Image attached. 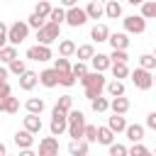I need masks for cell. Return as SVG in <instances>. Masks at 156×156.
Masks as SVG:
<instances>
[{"mask_svg":"<svg viewBox=\"0 0 156 156\" xmlns=\"http://www.w3.org/2000/svg\"><path fill=\"white\" fill-rule=\"evenodd\" d=\"M80 83H83V88H85V98L93 102L95 98H102V90H105V85H107V80H105V76L102 73H90L88 71V76H83L80 78Z\"/></svg>","mask_w":156,"mask_h":156,"instance_id":"1","label":"cell"},{"mask_svg":"<svg viewBox=\"0 0 156 156\" xmlns=\"http://www.w3.org/2000/svg\"><path fill=\"white\" fill-rule=\"evenodd\" d=\"M85 132V115L80 110H71L68 112V136L71 141H80Z\"/></svg>","mask_w":156,"mask_h":156,"instance_id":"2","label":"cell"},{"mask_svg":"<svg viewBox=\"0 0 156 156\" xmlns=\"http://www.w3.org/2000/svg\"><path fill=\"white\" fill-rule=\"evenodd\" d=\"M27 34H29L27 22H24V20H17V22H12V24L7 27V44L17 49V44H22V41L27 39Z\"/></svg>","mask_w":156,"mask_h":156,"instance_id":"3","label":"cell"},{"mask_svg":"<svg viewBox=\"0 0 156 156\" xmlns=\"http://www.w3.org/2000/svg\"><path fill=\"white\" fill-rule=\"evenodd\" d=\"M58 34H61V27L54 24V22H46V24L37 32V41H39V46H51V44L58 39Z\"/></svg>","mask_w":156,"mask_h":156,"instance_id":"4","label":"cell"},{"mask_svg":"<svg viewBox=\"0 0 156 156\" xmlns=\"http://www.w3.org/2000/svg\"><path fill=\"white\" fill-rule=\"evenodd\" d=\"M49 129H51V136H61L63 132H68V115L54 107L51 110V124H49Z\"/></svg>","mask_w":156,"mask_h":156,"instance_id":"5","label":"cell"},{"mask_svg":"<svg viewBox=\"0 0 156 156\" xmlns=\"http://www.w3.org/2000/svg\"><path fill=\"white\" fill-rule=\"evenodd\" d=\"M124 24V34H144L146 32V20L141 15H127L122 20Z\"/></svg>","mask_w":156,"mask_h":156,"instance_id":"6","label":"cell"},{"mask_svg":"<svg viewBox=\"0 0 156 156\" xmlns=\"http://www.w3.org/2000/svg\"><path fill=\"white\" fill-rule=\"evenodd\" d=\"M88 22V15H85V10L83 7H71V10H66V24L68 27H83Z\"/></svg>","mask_w":156,"mask_h":156,"instance_id":"7","label":"cell"},{"mask_svg":"<svg viewBox=\"0 0 156 156\" xmlns=\"http://www.w3.org/2000/svg\"><path fill=\"white\" fill-rule=\"evenodd\" d=\"M132 83H134L139 90H149V88L154 85V78H151L149 71H144V68H134V71H132Z\"/></svg>","mask_w":156,"mask_h":156,"instance_id":"8","label":"cell"},{"mask_svg":"<svg viewBox=\"0 0 156 156\" xmlns=\"http://www.w3.org/2000/svg\"><path fill=\"white\" fill-rule=\"evenodd\" d=\"M27 58L29 61H49V58H54V54H51V49L49 46H39V44H34V46H29L27 49Z\"/></svg>","mask_w":156,"mask_h":156,"instance_id":"9","label":"cell"},{"mask_svg":"<svg viewBox=\"0 0 156 156\" xmlns=\"http://www.w3.org/2000/svg\"><path fill=\"white\" fill-rule=\"evenodd\" d=\"M58 154V139L56 136H44L39 141V154L37 156H54Z\"/></svg>","mask_w":156,"mask_h":156,"instance_id":"10","label":"cell"},{"mask_svg":"<svg viewBox=\"0 0 156 156\" xmlns=\"http://www.w3.org/2000/svg\"><path fill=\"white\" fill-rule=\"evenodd\" d=\"M110 46H112V51H127V46H129V37L124 34V32H110Z\"/></svg>","mask_w":156,"mask_h":156,"instance_id":"11","label":"cell"},{"mask_svg":"<svg viewBox=\"0 0 156 156\" xmlns=\"http://www.w3.org/2000/svg\"><path fill=\"white\" fill-rule=\"evenodd\" d=\"M37 83H39V73H34V71H29V68L20 76V88H22V90H27V93H29V90H34V85H37Z\"/></svg>","mask_w":156,"mask_h":156,"instance_id":"12","label":"cell"},{"mask_svg":"<svg viewBox=\"0 0 156 156\" xmlns=\"http://www.w3.org/2000/svg\"><path fill=\"white\" fill-rule=\"evenodd\" d=\"M90 66H93L95 73H102V71H107L112 63H110V56H107V54H95V56L90 58Z\"/></svg>","mask_w":156,"mask_h":156,"instance_id":"13","label":"cell"},{"mask_svg":"<svg viewBox=\"0 0 156 156\" xmlns=\"http://www.w3.org/2000/svg\"><path fill=\"white\" fill-rule=\"evenodd\" d=\"M39 83H41L44 88H56V85H58V73H56L54 68H46V71L39 73Z\"/></svg>","mask_w":156,"mask_h":156,"instance_id":"14","label":"cell"},{"mask_svg":"<svg viewBox=\"0 0 156 156\" xmlns=\"http://www.w3.org/2000/svg\"><path fill=\"white\" fill-rule=\"evenodd\" d=\"M110 110H112V115L124 117V115L129 112V100H127V98H112V100H110Z\"/></svg>","mask_w":156,"mask_h":156,"instance_id":"15","label":"cell"},{"mask_svg":"<svg viewBox=\"0 0 156 156\" xmlns=\"http://www.w3.org/2000/svg\"><path fill=\"white\" fill-rule=\"evenodd\" d=\"M85 15H88V20H100L102 15H105V5L102 2H98V0H93V2H88L85 7Z\"/></svg>","mask_w":156,"mask_h":156,"instance_id":"16","label":"cell"},{"mask_svg":"<svg viewBox=\"0 0 156 156\" xmlns=\"http://www.w3.org/2000/svg\"><path fill=\"white\" fill-rule=\"evenodd\" d=\"M24 132L39 134V132H41V117H39V115H27V117H24Z\"/></svg>","mask_w":156,"mask_h":156,"instance_id":"17","label":"cell"},{"mask_svg":"<svg viewBox=\"0 0 156 156\" xmlns=\"http://www.w3.org/2000/svg\"><path fill=\"white\" fill-rule=\"evenodd\" d=\"M124 134H127V139H129V141L141 144V139H144V127H141V124H127Z\"/></svg>","mask_w":156,"mask_h":156,"instance_id":"18","label":"cell"},{"mask_svg":"<svg viewBox=\"0 0 156 156\" xmlns=\"http://www.w3.org/2000/svg\"><path fill=\"white\" fill-rule=\"evenodd\" d=\"M90 39L93 41H107L110 39V29H107V24H95L93 29H90Z\"/></svg>","mask_w":156,"mask_h":156,"instance_id":"19","label":"cell"},{"mask_svg":"<svg viewBox=\"0 0 156 156\" xmlns=\"http://www.w3.org/2000/svg\"><path fill=\"white\" fill-rule=\"evenodd\" d=\"M15 144L20 146V151H22V149H32V144H34V134H29V132L22 129V132L15 134Z\"/></svg>","mask_w":156,"mask_h":156,"instance_id":"20","label":"cell"},{"mask_svg":"<svg viewBox=\"0 0 156 156\" xmlns=\"http://www.w3.org/2000/svg\"><path fill=\"white\" fill-rule=\"evenodd\" d=\"M76 49H78V46H76V41H71V39H61V41H58V56H61V58L73 56Z\"/></svg>","mask_w":156,"mask_h":156,"instance_id":"21","label":"cell"},{"mask_svg":"<svg viewBox=\"0 0 156 156\" xmlns=\"http://www.w3.org/2000/svg\"><path fill=\"white\" fill-rule=\"evenodd\" d=\"M107 129H110L112 134L124 132V129H127V119H124V117H119V115H112V117L107 119Z\"/></svg>","mask_w":156,"mask_h":156,"instance_id":"22","label":"cell"},{"mask_svg":"<svg viewBox=\"0 0 156 156\" xmlns=\"http://www.w3.org/2000/svg\"><path fill=\"white\" fill-rule=\"evenodd\" d=\"M105 90H107L110 98H124V83L122 80H110L105 85Z\"/></svg>","mask_w":156,"mask_h":156,"instance_id":"23","label":"cell"},{"mask_svg":"<svg viewBox=\"0 0 156 156\" xmlns=\"http://www.w3.org/2000/svg\"><path fill=\"white\" fill-rule=\"evenodd\" d=\"M24 107H27V115H41L46 105H44V100H41V98H29Z\"/></svg>","mask_w":156,"mask_h":156,"instance_id":"24","label":"cell"},{"mask_svg":"<svg viewBox=\"0 0 156 156\" xmlns=\"http://www.w3.org/2000/svg\"><path fill=\"white\" fill-rule=\"evenodd\" d=\"M68 154H71V156H88V141H85V139L71 141V144H68Z\"/></svg>","mask_w":156,"mask_h":156,"instance_id":"25","label":"cell"},{"mask_svg":"<svg viewBox=\"0 0 156 156\" xmlns=\"http://www.w3.org/2000/svg\"><path fill=\"white\" fill-rule=\"evenodd\" d=\"M76 56H78V61H80V63L90 61V58L95 56V49H93V44H83V46H78V49H76Z\"/></svg>","mask_w":156,"mask_h":156,"instance_id":"26","label":"cell"},{"mask_svg":"<svg viewBox=\"0 0 156 156\" xmlns=\"http://www.w3.org/2000/svg\"><path fill=\"white\" fill-rule=\"evenodd\" d=\"M105 15H107L110 20H117V17H122V5H119L117 0H110V2L105 5Z\"/></svg>","mask_w":156,"mask_h":156,"instance_id":"27","label":"cell"},{"mask_svg":"<svg viewBox=\"0 0 156 156\" xmlns=\"http://www.w3.org/2000/svg\"><path fill=\"white\" fill-rule=\"evenodd\" d=\"M110 71H112V80H122V78H127V76H129L127 63H112V66H110Z\"/></svg>","mask_w":156,"mask_h":156,"instance_id":"28","label":"cell"},{"mask_svg":"<svg viewBox=\"0 0 156 156\" xmlns=\"http://www.w3.org/2000/svg\"><path fill=\"white\" fill-rule=\"evenodd\" d=\"M98 144H105V146L115 144V134L107 127H98Z\"/></svg>","mask_w":156,"mask_h":156,"instance_id":"29","label":"cell"},{"mask_svg":"<svg viewBox=\"0 0 156 156\" xmlns=\"http://www.w3.org/2000/svg\"><path fill=\"white\" fill-rule=\"evenodd\" d=\"M15 58H17V49H15V46H10V44H7V46H2V49H0V61H2V63H7V66H10Z\"/></svg>","mask_w":156,"mask_h":156,"instance_id":"30","label":"cell"},{"mask_svg":"<svg viewBox=\"0 0 156 156\" xmlns=\"http://www.w3.org/2000/svg\"><path fill=\"white\" fill-rule=\"evenodd\" d=\"M141 17L144 20H156V0H149V2H141Z\"/></svg>","mask_w":156,"mask_h":156,"instance_id":"31","label":"cell"},{"mask_svg":"<svg viewBox=\"0 0 156 156\" xmlns=\"http://www.w3.org/2000/svg\"><path fill=\"white\" fill-rule=\"evenodd\" d=\"M51 10H54V5H51V2H46V0H41V2H37L34 15H37V17H41V20H46V17L51 15Z\"/></svg>","mask_w":156,"mask_h":156,"instance_id":"32","label":"cell"},{"mask_svg":"<svg viewBox=\"0 0 156 156\" xmlns=\"http://www.w3.org/2000/svg\"><path fill=\"white\" fill-rule=\"evenodd\" d=\"M46 22H54V24H58V27H61V24H63V22H66V10H63V7H61V5H58V7H54V10H51V15H49V20H46Z\"/></svg>","mask_w":156,"mask_h":156,"instance_id":"33","label":"cell"},{"mask_svg":"<svg viewBox=\"0 0 156 156\" xmlns=\"http://www.w3.org/2000/svg\"><path fill=\"white\" fill-rule=\"evenodd\" d=\"M139 68H144V71H154L156 68V58H154V54H141L139 56Z\"/></svg>","mask_w":156,"mask_h":156,"instance_id":"34","label":"cell"},{"mask_svg":"<svg viewBox=\"0 0 156 156\" xmlns=\"http://www.w3.org/2000/svg\"><path fill=\"white\" fill-rule=\"evenodd\" d=\"M54 107H56V110H61V112H66V115H68V112H71V110H73V98H71V95H61V98H58V100H56V105H54Z\"/></svg>","mask_w":156,"mask_h":156,"instance_id":"35","label":"cell"},{"mask_svg":"<svg viewBox=\"0 0 156 156\" xmlns=\"http://www.w3.org/2000/svg\"><path fill=\"white\" fill-rule=\"evenodd\" d=\"M54 71H56L58 76H61V73H71V61H68V58H61V56L54 58Z\"/></svg>","mask_w":156,"mask_h":156,"instance_id":"36","label":"cell"},{"mask_svg":"<svg viewBox=\"0 0 156 156\" xmlns=\"http://www.w3.org/2000/svg\"><path fill=\"white\" fill-rule=\"evenodd\" d=\"M71 73H73V78H76V80H80L83 76H88V63H80V61H76V63L71 66Z\"/></svg>","mask_w":156,"mask_h":156,"instance_id":"37","label":"cell"},{"mask_svg":"<svg viewBox=\"0 0 156 156\" xmlns=\"http://www.w3.org/2000/svg\"><path fill=\"white\" fill-rule=\"evenodd\" d=\"M90 107H93V112H107L110 110V100L107 98H95L90 102Z\"/></svg>","mask_w":156,"mask_h":156,"instance_id":"38","label":"cell"},{"mask_svg":"<svg viewBox=\"0 0 156 156\" xmlns=\"http://www.w3.org/2000/svg\"><path fill=\"white\" fill-rule=\"evenodd\" d=\"M7 71H10V73H15V76H22V73L27 71V63H24L22 58H15V61L7 66Z\"/></svg>","mask_w":156,"mask_h":156,"instance_id":"39","label":"cell"},{"mask_svg":"<svg viewBox=\"0 0 156 156\" xmlns=\"http://www.w3.org/2000/svg\"><path fill=\"white\" fill-rule=\"evenodd\" d=\"M83 139H85L88 144H93V141H98V127H95V124H85V132H83Z\"/></svg>","mask_w":156,"mask_h":156,"instance_id":"40","label":"cell"},{"mask_svg":"<svg viewBox=\"0 0 156 156\" xmlns=\"http://www.w3.org/2000/svg\"><path fill=\"white\" fill-rule=\"evenodd\" d=\"M44 24H46V20H41V17H37L34 12H32V15L27 17V27H32V29H37V32H39V29H41Z\"/></svg>","mask_w":156,"mask_h":156,"instance_id":"41","label":"cell"},{"mask_svg":"<svg viewBox=\"0 0 156 156\" xmlns=\"http://www.w3.org/2000/svg\"><path fill=\"white\" fill-rule=\"evenodd\" d=\"M110 156H129V149L124 144H110Z\"/></svg>","mask_w":156,"mask_h":156,"instance_id":"42","label":"cell"},{"mask_svg":"<svg viewBox=\"0 0 156 156\" xmlns=\"http://www.w3.org/2000/svg\"><path fill=\"white\" fill-rule=\"evenodd\" d=\"M129 156H154V154H151L144 144H134V146L129 149Z\"/></svg>","mask_w":156,"mask_h":156,"instance_id":"43","label":"cell"},{"mask_svg":"<svg viewBox=\"0 0 156 156\" xmlns=\"http://www.w3.org/2000/svg\"><path fill=\"white\" fill-rule=\"evenodd\" d=\"M127 61H129L127 51H112L110 54V63H127Z\"/></svg>","mask_w":156,"mask_h":156,"instance_id":"44","label":"cell"},{"mask_svg":"<svg viewBox=\"0 0 156 156\" xmlns=\"http://www.w3.org/2000/svg\"><path fill=\"white\" fill-rule=\"evenodd\" d=\"M58 85H63V88H73V85H76L73 73H61V76H58Z\"/></svg>","mask_w":156,"mask_h":156,"instance_id":"45","label":"cell"},{"mask_svg":"<svg viewBox=\"0 0 156 156\" xmlns=\"http://www.w3.org/2000/svg\"><path fill=\"white\" fill-rule=\"evenodd\" d=\"M2 46H7V24L5 22H0V49Z\"/></svg>","mask_w":156,"mask_h":156,"instance_id":"46","label":"cell"},{"mask_svg":"<svg viewBox=\"0 0 156 156\" xmlns=\"http://www.w3.org/2000/svg\"><path fill=\"white\" fill-rule=\"evenodd\" d=\"M146 127H149V129H154V132H156V110H154V112H149V115H146Z\"/></svg>","mask_w":156,"mask_h":156,"instance_id":"47","label":"cell"},{"mask_svg":"<svg viewBox=\"0 0 156 156\" xmlns=\"http://www.w3.org/2000/svg\"><path fill=\"white\" fill-rule=\"evenodd\" d=\"M7 73H10V71H7L5 66H0V83H7Z\"/></svg>","mask_w":156,"mask_h":156,"instance_id":"48","label":"cell"},{"mask_svg":"<svg viewBox=\"0 0 156 156\" xmlns=\"http://www.w3.org/2000/svg\"><path fill=\"white\" fill-rule=\"evenodd\" d=\"M20 156H37V154H34L32 149H22V151H20Z\"/></svg>","mask_w":156,"mask_h":156,"instance_id":"49","label":"cell"},{"mask_svg":"<svg viewBox=\"0 0 156 156\" xmlns=\"http://www.w3.org/2000/svg\"><path fill=\"white\" fill-rule=\"evenodd\" d=\"M0 156H7V149H5V144L0 141Z\"/></svg>","mask_w":156,"mask_h":156,"instance_id":"50","label":"cell"},{"mask_svg":"<svg viewBox=\"0 0 156 156\" xmlns=\"http://www.w3.org/2000/svg\"><path fill=\"white\" fill-rule=\"evenodd\" d=\"M151 78H154V83H156V73H154V76H151Z\"/></svg>","mask_w":156,"mask_h":156,"instance_id":"51","label":"cell"},{"mask_svg":"<svg viewBox=\"0 0 156 156\" xmlns=\"http://www.w3.org/2000/svg\"><path fill=\"white\" fill-rule=\"evenodd\" d=\"M154 58H156V49H154Z\"/></svg>","mask_w":156,"mask_h":156,"instance_id":"52","label":"cell"},{"mask_svg":"<svg viewBox=\"0 0 156 156\" xmlns=\"http://www.w3.org/2000/svg\"><path fill=\"white\" fill-rule=\"evenodd\" d=\"M151 154H154V156H156V149H154V151H151Z\"/></svg>","mask_w":156,"mask_h":156,"instance_id":"53","label":"cell"},{"mask_svg":"<svg viewBox=\"0 0 156 156\" xmlns=\"http://www.w3.org/2000/svg\"><path fill=\"white\" fill-rule=\"evenodd\" d=\"M54 156H58V154H54Z\"/></svg>","mask_w":156,"mask_h":156,"instance_id":"54","label":"cell"},{"mask_svg":"<svg viewBox=\"0 0 156 156\" xmlns=\"http://www.w3.org/2000/svg\"><path fill=\"white\" fill-rule=\"evenodd\" d=\"M7 156H10V154H7Z\"/></svg>","mask_w":156,"mask_h":156,"instance_id":"55","label":"cell"}]
</instances>
